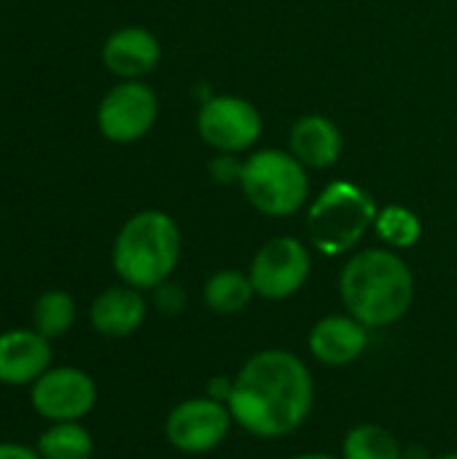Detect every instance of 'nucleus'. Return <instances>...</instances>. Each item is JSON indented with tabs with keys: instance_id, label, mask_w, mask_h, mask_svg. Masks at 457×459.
I'll list each match as a JSON object with an SVG mask.
<instances>
[{
	"instance_id": "obj_1",
	"label": "nucleus",
	"mask_w": 457,
	"mask_h": 459,
	"mask_svg": "<svg viewBox=\"0 0 457 459\" xmlns=\"http://www.w3.org/2000/svg\"><path fill=\"white\" fill-rule=\"evenodd\" d=\"M312 401L315 385L304 360L288 350H261L234 377L226 406L245 433L283 438L307 422Z\"/></svg>"
},
{
	"instance_id": "obj_2",
	"label": "nucleus",
	"mask_w": 457,
	"mask_h": 459,
	"mask_svg": "<svg viewBox=\"0 0 457 459\" xmlns=\"http://www.w3.org/2000/svg\"><path fill=\"white\" fill-rule=\"evenodd\" d=\"M339 296L366 328H385L407 317L415 304V277L409 264L388 250L369 247L356 253L339 274Z\"/></svg>"
},
{
	"instance_id": "obj_3",
	"label": "nucleus",
	"mask_w": 457,
	"mask_h": 459,
	"mask_svg": "<svg viewBox=\"0 0 457 459\" xmlns=\"http://www.w3.org/2000/svg\"><path fill=\"white\" fill-rule=\"evenodd\" d=\"M180 261V229L162 210H140L119 229L110 264L124 285L154 290L167 282Z\"/></svg>"
},
{
	"instance_id": "obj_4",
	"label": "nucleus",
	"mask_w": 457,
	"mask_h": 459,
	"mask_svg": "<svg viewBox=\"0 0 457 459\" xmlns=\"http://www.w3.org/2000/svg\"><path fill=\"white\" fill-rule=\"evenodd\" d=\"M377 202L356 183L337 180L326 186L307 210L310 242L323 255H342L353 250L377 221Z\"/></svg>"
},
{
	"instance_id": "obj_5",
	"label": "nucleus",
	"mask_w": 457,
	"mask_h": 459,
	"mask_svg": "<svg viewBox=\"0 0 457 459\" xmlns=\"http://www.w3.org/2000/svg\"><path fill=\"white\" fill-rule=\"evenodd\" d=\"M242 194L245 199L269 218L296 215L310 194L304 164L294 153L277 148L256 151L242 164Z\"/></svg>"
},
{
	"instance_id": "obj_6",
	"label": "nucleus",
	"mask_w": 457,
	"mask_h": 459,
	"mask_svg": "<svg viewBox=\"0 0 457 459\" xmlns=\"http://www.w3.org/2000/svg\"><path fill=\"white\" fill-rule=\"evenodd\" d=\"M156 116L159 100L145 81H119L97 105V129L108 143L129 145L154 129Z\"/></svg>"
},
{
	"instance_id": "obj_7",
	"label": "nucleus",
	"mask_w": 457,
	"mask_h": 459,
	"mask_svg": "<svg viewBox=\"0 0 457 459\" xmlns=\"http://www.w3.org/2000/svg\"><path fill=\"white\" fill-rule=\"evenodd\" d=\"M30 406L46 422H81L97 406V382L75 366H51L32 387Z\"/></svg>"
},
{
	"instance_id": "obj_8",
	"label": "nucleus",
	"mask_w": 457,
	"mask_h": 459,
	"mask_svg": "<svg viewBox=\"0 0 457 459\" xmlns=\"http://www.w3.org/2000/svg\"><path fill=\"white\" fill-rule=\"evenodd\" d=\"M232 425L234 417L226 403L210 395L186 398L167 414L164 438L183 455H207L226 441Z\"/></svg>"
},
{
	"instance_id": "obj_9",
	"label": "nucleus",
	"mask_w": 457,
	"mask_h": 459,
	"mask_svg": "<svg viewBox=\"0 0 457 459\" xmlns=\"http://www.w3.org/2000/svg\"><path fill=\"white\" fill-rule=\"evenodd\" d=\"M310 250L296 237H275L259 247L250 261V282L256 296L283 301L296 296L310 277Z\"/></svg>"
},
{
	"instance_id": "obj_10",
	"label": "nucleus",
	"mask_w": 457,
	"mask_h": 459,
	"mask_svg": "<svg viewBox=\"0 0 457 459\" xmlns=\"http://www.w3.org/2000/svg\"><path fill=\"white\" fill-rule=\"evenodd\" d=\"M197 132L213 151L240 153L261 137V113L253 102L234 94L210 97L197 113Z\"/></svg>"
},
{
	"instance_id": "obj_11",
	"label": "nucleus",
	"mask_w": 457,
	"mask_h": 459,
	"mask_svg": "<svg viewBox=\"0 0 457 459\" xmlns=\"http://www.w3.org/2000/svg\"><path fill=\"white\" fill-rule=\"evenodd\" d=\"M51 366V342L35 328L0 333V385L32 387Z\"/></svg>"
},
{
	"instance_id": "obj_12",
	"label": "nucleus",
	"mask_w": 457,
	"mask_h": 459,
	"mask_svg": "<svg viewBox=\"0 0 457 459\" xmlns=\"http://www.w3.org/2000/svg\"><path fill=\"white\" fill-rule=\"evenodd\" d=\"M100 56L108 73H113L119 81H143L148 73L156 70L162 59V46L151 30L140 24H127L105 38Z\"/></svg>"
},
{
	"instance_id": "obj_13",
	"label": "nucleus",
	"mask_w": 457,
	"mask_h": 459,
	"mask_svg": "<svg viewBox=\"0 0 457 459\" xmlns=\"http://www.w3.org/2000/svg\"><path fill=\"white\" fill-rule=\"evenodd\" d=\"M145 317L148 301L143 290L124 282L97 293L89 307V323L105 339H129L143 328Z\"/></svg>"
},
{
	"instance_id": "obj_14",
	"label": "nucleus",
	"mask_w": 457,
	"mask_h": 459,
	"mask_svg": "<svg viewBox=\"0 0 457 459\" xmlns=\"http://www.w3.org/2000/svg\"><path fill=\"white\" fill-rule=\"evenodd\" d=\"M369 331L353 315H329L318 320L310 331V352L323 366H350L369 347Z\"/></svg>"
},
{
	"instance_id": "obj_15",
	"label": "nucleus",
	"mask_w": 457,
	"mask_h": 459,
	"mask_svg": "<svg viewBox=\"0 0 457 459\" xmlns=\"http://www.w3.org/2000/svg\"><path fill=\"white\" fill-rule=\"evenodd\" d=\"M291 153L310 169H326L342 156V132L326 116H302L291 129Z\"/></svg>"
},
{
	"instance_id": "obj_16",
	"label": "nucleus",
	"mask_w": 457,
	"mask_h": 459,
	"mask_svg": "<svg viewBox=\"0 0 457 459\" xmlns=\"http://www.w3.org/2000/svg\"><path fill=\"white\" fill-rule=\"evenodd\" d=\"M253 296L256 290L250 277L237 269H221L210 274L202 290L205 307L215 315H240L253 301Z\"/></svg>"
},
{
	"instance_id": "obj_17",
	"label": "nucleus",
	"mask_w": 457,
	"mask_h": 459,
	"mask_svg": "<svg viewBox=\"0 0 457 459\" xmlns=\"http://www.w3.org/2000/svg\"><path fill=\"white\" fill-rule=\"evenodd\" d=\"M35 449L43 459H92L94 438L83 422H48L38 436Z\"/></svg>"
},
{
	"instance_id": "obj_18",
	"label": "nucleus",
	"mask_w": 457,
	"mask_h": 459,
	"mask_svg": "<svg viewBox=\"0 0 457 459\" xmlns=\"http://www.w3.org/2000/svg\"><path fill=\"white\" fill-rule=\"evenodd\" d=\"M78 317L75 299L67 290H46L32 304V328L48 342L62 339L73 331Z\"/></svg>"
},
{
	"instance_id": "obj_19",
	"label": "nucleus",
	"mask_w": 457,
	"mask_h": 459,
	"mask_svg": "<svg viewBox=\"0 0 457 459\" xmlns=\"http://www.w3.org/2000/svg\"><path fill=\"white\" fill-rule=\"evenodd\" d=\"M342 459H404L396 436L380 425H358L345 436Z\"/></svg>"
},
{
	"instance_id": "obj_20",
	"label": "nucleus",
	"mask_w": 457,
	"mask_h": 459,
	"mask_svg": "<svg viewBox=\"0 0 457 459\" xmlns=\"http://www.w3.org/2000/svg\"><path fill=\"white\" fill-rule=\"evenodd\" d=\"M374 231L391 247H412L423 237V223L409 207L391 204V207H382L377 212Z\"/></svg>"
},
{
	"instance_id": "obj_21",
	"label": "nucleus",
	"mask_w": 457,
	"mask_h": 459,
	"mask_svg": "<svg viewBox=\"0 0 457 459\" xmlns=\"http://www.w3.org/2000/svg\"><path fill=\"white\" fill-rule=\"evenodd\" d=\"M154 304L164 315H178L186 307V290L180 285H175V282L167 280L159 288H154Z\"/></svg>"
},
{
	"instance_id": "obj_22",
	"label": "nucleus",
	"mask_w": 457,
	"mask_h": 459,
	"mask_svg": "<svg viewBox=\"0 0 457 459\" xmlns=\"http://www.w3.org/2000/svg\"><path fill=\"white\" fill-rule=\"evenodd\" d=\"M242 164L245 161H237V153H218L210 161V175H213V180H218L224 186L240 183L242 180Z\"/></svg>"
},
{
	"instance_id": "obj_23",
	"label": "nucleus",
	"mask_w": 457,
	"mask_h": 459,
	"mask_svg": "<svg viewBox=\"0 0 457 459\" xmlns=\"http://www.w3.org/2000/svg\"><path fill=\"white\" fill-rule=\"evenodd\" d=\"M0 459H43L35 446L19 441H0Z\"/></svg>"
},
{
	"instance_id": "obj_24",
	"label": "nucleus",
	"mask_w": 457,
	"mask_h": 459,
	"mask_svg": "<svg viewBox=\"0 0 457 459\" xmlns=\"http://www.w3.org/2000/svg\"><path fill=\"white\" fill-rule=\"evenodd\" d=\"M232 387H234V379L215 377V379H210V385H207V395H210V398H215V401H221V403H229V398H232Z\"/></svg>"
},
{
	"instance_id": "obj_25",
	"label": "nucleus",
	"mask_w": 457,
	"mask_h": 459,
	"mask_svg": "<svg viewBox=\"0 0 457 459\" xmlns=\"http://www.w3.org/2000/svg\"><path fill=\"white\" fill-rule=\"evenodd\" d=\"M294 459H342V457H331V455H321V452H307V455H299Z\"/></svg>"
},
{
	"instance_id": "obj_26",
	"label": "nucleus",
	"mask_w": 457,
	"mask_h": 459,
	"mask_svg": "<svg viewBox=\"0 0 457 459\" xmlns=\"http://www.w3.org/2000/svg\"><path fill=\"white\" fill-rule=\"evenodd\" d=\"M436 459H457V452H450V455H442V457Z\"/></svg>"
}]
</instances>
